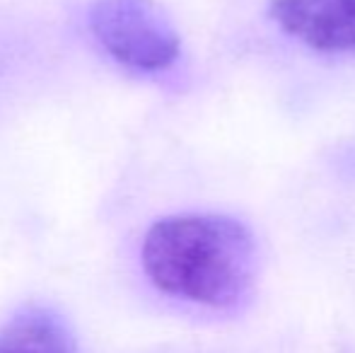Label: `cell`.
Here are the masks:
<instances>
[{
	"instance_id": "2",
	"label": "cell",
	"mask_w": 355,
	"mask_h": 353,
	"mask_svg": "<svg viewBox=\"0 0 355 353\" xmlns=\"http://www.w3.org/2000/svg\"><path fill=\"white\" fill-rule=\"evenodd\" d=\"M89 27L99 44L133 71H167L182 51L172 19L155 0H97Z\"/></svg>"
},
{
	"instance_id": "3",
	"label": "cell",
	"mask_w": 355,
	"mask_h": 353,
	"mask_svg": "<svg viewBox=\"0 0 355 353\" xmlns=\"http://www.w3.org/2000/svg\"><path fill=\"white\" fill-rule=\"evenodd\" d=\"M268 15L314 51H355V0H271Z\"/></svg>"
},
{
	"instance_id": "4",
	"label": "cell",
	"mask_w": 355,
	"mask_h": 353,
	"mask_svg": "<svg viewBox=\"0 0 355 353\" xmlns=\"http://www.w3.org/2000/svg\"><path fill=\"white\" fill-rule=\"evenodd\" d=\"M0 353H75V346L56 312L27 307L0 327Z\"/></svg>"
},
{
	"instance_id": "1",
	"label": "cell",
	"mask_w": 355,
	"mask_h": 353,
	"mask_svg": "<svg viewBox=\"0 0 355 353\" xmlns=\"http://www.w3.org/2000/svg\"><path fill=\"white\" fill-rule=\"evenodd\" d=\"M143 268L162 293L206 307H232L252 291L257 242L227 216H172L143 242Z\"/></svg>"
}]
</instances>
